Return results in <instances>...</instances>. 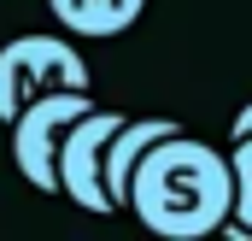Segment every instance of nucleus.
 Segmentation results:
<instances>
[{"label":"nucleus","instance_id":"f257e3e1","mask_svg":"<svg viewBox=\"0 0 252 241\" xmlns=\"http://www.w3.org/2000/svg\"><path fill=\"white\" fill-rule=\"evenodd\" d=\"M229 194H235L229 159L211 141L176 129L135 159L124 212H135L141 230H153L158 241H205L223 230Z\"/></svg>","mask_w":252,"mask_h":241},{"label":"nucleus","instance_id":"f03ea898","mask_svg":"<svg viewBox=\"0 0 252 241\" xmlns=\"http://www.w3.org/2000/svg\"><path fill=\"white\" fill-rule=\"evenodd\" d=\"M53 88H88V59L59 36H12L0 47V123Z\"/></svg>","mask_w":252,"mask_h":241},{"label":"nucleus","instance_id":"7ed1b4c3","mask_svg":"<svg viewBox=\"0 0 252 241\" xmlns=\"http://www.w3.org/2000/svg\"><path fill=\"white\" fill-rule=\"evenodd\" d=\"M88 106H94L88 88H53V94L30 100V106L12 118V165H18V177L30 182V188L59 194V171H53L59 135H64V123L76 118V112H88Z\"/></svg>","mask_w":252,"mask_h":241},{"label":"nucleus","instance_id":"20e7f679","mask_svg":"<svg viewBox=\"0 0 252 241\" xmlns=\"http://www.w3.org/2000/svg\"><path fill=\"white\" fill-rule=\"evenodd\" d=\"M124 123V112H100V106H88V112H76V118L64 123L59 135V159H53V171H59V194H70L82 212H112V200H106V188H100V153H106V135Z\"/></svg>","mask_w":252,"mask_h":241},{"label":"nucleus","instance_id":"39448f33","mask_svg":"<svg viewBox=\"0 0 252 241\" xmlns=\"http://www.w3.org/2000/svg\"><path fill=\"white\" fill-rule=\"evenodd\" d=\"M176 129H182L176 118H124L112 135H106V153H100V188H106L112 212H124V200H129V171H135V159H141L153 141L176 135Z\"/></svg>","mask_w":252,"mask_h":241},{"label":"nucleus","instance_id":"423d86ee","mask_svg":"<svg viewBox=\"0 0 252 241\" xmlns=\"http://www.w3.org/2000/svg\"><path fill=\"white\" fill-rule=\"evenodd\" d=\"M47 6L82 41H112V36H124L129 24L147 12V0H47Z\"/></svg>","mask_w":252,"mask_h":241},{"label":"nucleus","instance_id":"0eeeda50","mask_svg":"<svg viewBox=\"0 0 252 241\" xmlns=\"http://www.w3.org/2000/svg\"><path fill=\"white\" fill-rule=\"evenodd\" d=\"M229 182H235V194H229V218L252 230V135H235V153H229Z\"/></svg>","mask_w":252,"mask_h":241},{"label":"nucleus","instance_id":"6e6552de","mask_svg":"<svg viewBox=\"0 0 252 241\" xmlns=\"http://www.w3.org/2000/svg\"><path fill=\"white\" fill-rule=\"evenodd\" d=\"M229 135H252V100L241 106V112H235V129H229Z\"/></svg>","mask_w":252,"mask_h":241}]
</instances>
